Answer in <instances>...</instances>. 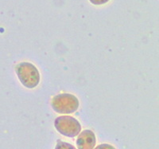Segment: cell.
<instances>
[{"label": "cell", "mask_w": 159, "mask_h": 149, "mask_svg": "<svg viewBox=\"0 0 159 149\" xmlns=\"http://www.w3.org/2000/svg\"><path fill=\"white\" fill-rule=\"evenodd\" d=\"M52 109L60 114H70L76 111L80 103L77 97L70 93H61L55 96L51 102Z\"/></svg>", "instance_id": "2"}, {"label": "cell", "mask_w": 159, "mask_h": 149, "mask_svg": "<svg viewBox=\"0 0 159 149\" xmlns=\"http://www.w3.org/2000/svg\"><path fill=\"white\" fill-rule=\"evenodd\" d=\"M95 133L91 130H84L78 134L76 146L78 149H93L96 146Z\"/></svg>", "instance_id": "4"}, {"label": "cell", "mask_w": 159, "mask_h": 149, "mask_svg": "<svg viewBox=\"0 0 159 149\" xmlns=\"http://www.w3.org/2000/svg\"><path fill=\"white\" fill-rule=\"evenodd\" d=\"M55 149H76V148L73 145L69 144V143L58 140L57 143L56 147H55Z\"/></svg>", "instance_id": "5"}, {"label": "cell", "mask_w": 159, "mask_h": 149, "mask_svg": "<svg viewBox=\"0 0 159 149\" xmlns=\"http://www.w3.org/2000/svg\"><path fill=\"white\" fill-rule=\"evenodd\" d=\"M108 1L109 0H90V2L94 5H103Z\"/></svg>", "instance_id": "7"}, {"label": "cell", "mask_w": 159, "mask_h": 149, "mask_svg": "<svg viewBox=\"0 0 159 149\" xmlns=\"http://www.w3.org/2000/svg\"><path fill=\"white\" fill-rule=\"evenodd\" d=\"M20 82L27 89H34L40 82V73L35 66L30 62H21L15 67Z\"/></svg>", "instance_id": "1"}, {"label": "cell", "mask_w": 159, "mask_h": 149, "mask_svg": "<svg viewBox=\"0 0 159 149\" xmlns=\"http://www.w3.org/2000/svg\"><path fill=\"white\" fill-rule=\"evenodd\" d=\"M93 149H116L111 144H102L98 145L97 147H96Z\"/></svg>", "instance_id": "6"}, {"label": "cell", "mask_w": 159, "mask_h": 149, "mask_svg": "<svg viewBox=\"0 0 159 149\" xmlns=\"http://www.w3.org/2000/svg\"><path fill=\"white\" fill-rule=\"evenodd\" d=\"M54 127L58 133L70 138L76 137L81 131L80 122L70 116H61L56 118Z\"/></svg>", "instance_id": "3"}]
</instances>
